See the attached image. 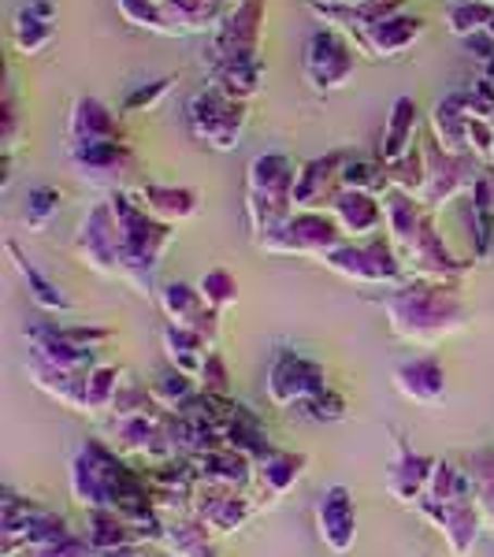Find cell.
I'll use <instances>...</instances> for the list:
<instances>
[{
	"instance_id": "cell-47",
	"label": "cell",
	"mask_w": 494,
	"mask_h": 557,
	"mask_svg": "<svg viewBox=\"0 0 494 557\" xmlns=\"http://www.w3.org/2000/svg\"><path fill=\"white\" fill-rule=\"evenodd\" d=\"M149 391H152V401L164 412H178L201 386H197V380H190V375L175 372V368H164V372L149 383Z\"/></svg>"
},
{
	"instance_id": "cell-46",
	"label": "cell",
	"mask_w": 494,
	"mask_h": 557,
	"mask_svg": "<svg viewBox=\"0 0 494 557\" xmlns=\"http://www.w3.org/2000/svg\"><path fill=\"white\" fill-rule=\"evenodd\" d=\"M64 209V194L57 190V186H30L23 197V227L30 231V235H45V231L52 227V220L60 215Z\"/></svg>"
},
{
	"instance_id": "cell-4",
	"label": "cell",
	"mask_w": 494,
	"mask_h": 557,
	"mask_svg": "<svg viewBox=\"0 0 494 557\" xmlns=\"http://www.w3.org/2000/svg\"><path fill=\"white\" fill-rule=\"evenodd\" d=\"M108 205H112L115 227H120V278H127L141 298H152V294H160L157 272L168 249L175 246V227L152 220L131 197V190L108 194Z\"/></svg>"
},
{
	"instance_id": "cell-5",
	"label": "cell",
	"mask_w": 494,
	"mask_h": 557,
	"mask_svg": "<svg viewBox=\"0 0 494 557\" xmlns=\"http://www.w3.org/2000/svg\"><path fill=\"white\" fill-rule=\"evenodd\" d=\"M294 183L298 164L286 152H260L246 168V220L254 242H264L294 215Z\"/></svg>"
},
{
	"instance_id": "cell-57",
	"label": "cell",
	"mask_w": 494,
	"mask_h": 557,
	"mask_svg": "<svg viewBox=\"0 0 494 557\" xmlns=\"http://www.w3.org/2000/svg\"><path fill=\"white\" fill-rule=\"evenodd\" d=\"M469 152L480 164H494V123L491 120H469Z\"/></svg>"
},
{
	"instance_id": "cell-32",
	"label": "cell",
	"mask_w": 494,
	"mask_h": 557,
	"mask_svg": "<svg viewBox=\"0 0 494 557\" xmlns=\"http://www.w3.org/2000/svg\"><path fill=\"white\" fill-rule=\"evenodd\" d=\"M417 146H420V108L412 97H398L387 112V127L380 134L375 157H380L383 164H394V160H402Z\"/></svg>"
},
{
	"instance_id": "cell-2",
	"label": "cell",
	"mask_w": 494,
	"mask_h": 557,
	"mask_svg": "<svg viewBox=\"0 0 494 557\" xmlns=\"http://www.w3.org/2000/svg\"><path fill=\"white\" fill-rule=\"evenodd\" d=\"M387 317V327L409 346H439L443 338L469 327L472 309L461 298V283H431L409 278L375 301Z\"/></svg>"
},
{
	"instance_id": "cell-45",
	"label": "cell",
	"mask_w": 494,
	"mask_h": 557,
	"mask_svg": "<svg viewBox=\"0 0 494 557\" xmlns=\"http://www.w3.org/2000/svg\"><path fill=\"white\" fill-rule=\"evenodd\" d=\"M123 380H127V375H123L120 364L101 361L97 368H89V375H86V417H104V412H112L115 394H120Z\"/></svg>"
},
{
	"instance_id": "cell-63",
	"label": "cell",
	"mask_w": 494,
	"mask_h": 557,
	"mask_svg": "<svg viewBox=\"0 0 494 557\" xmlns=\"http://www.w3.org/2000/svg\"><path fill=\"white\" fill-rule=\"evenodd\" d=\"M491 123H494V120H491Z\"/></svg>"
},
{
	"instance_id": "cell-40",
	"label": "cell",
	"mask_w": 494,
	"mask_h": 557,
	"mask_svg": "<svg viewBox=\"0 0 494 557\" xmlns=\"http://www.w3.org/2000/svg\"><path fill=\"white\" fill-rule=\"evenodd\" d=\"M264 509V502L257 498V491H227L220 498V506L201 520L212 535H238L242 528L254 524V517Z\"/></svg>"
},
{
	"instance_id": "cell-54",
	"label": "cell",
	"mask_w": 494,
	"mask_h": 557,
	"mask_svg": "<svg viewBox=\"0 0 494 557\" xmlns=\"http://www.w3.org/2000/svg\"><path fill=\"white\" fill-rule=\"evenodd\" d=\"M0 115H4V131H0V152H12L20 149V131H23V112H20V94L15 86H4V104H0Z\"/></svg>"
},
{
	"instance_id": "cell-58",
	"label": "cell",
	"mask_w": 494,
	"mask_h": 557,
	"mask_svg": "<svg viewBox=\"0 0 494 557\" xmlns=\"http://www.w3.org/2000/svg\"><path fill=\"white\" fill-rule=\"evenodd\" d=\"M23 557H94V546H89L83 535H71V539H64V543L45 546V550H34V554H23Z\"/></svg>"
},
{
	"instance_id": "cell-11",
	"label": "cell",
	"mask_w": 494,
	"mask_h": 557,
	"mask_svg": "<svg viewBox=\"0 0 494 557\" xmlns=\"http://www.w3.org/2000/svg\"><path fill=\"white\" fill-rule=\"evenodd\" d=\"M420 146H424L428 175H424V190L417 194V201L431 212L457 201V197H469L472 186L480 183L483 168H487L476 157H454V152H446L435 138L420 141Z\"/></svg>"
},
{
	"instance_id": "cell-55",
	"label": "cell",
	"mask_w": 494,
	"mask_h": 557,
	"mask_svg": "<svg viewBox=\"0 0 494 557\" xmlns=\"http://www.w3.org/2000/svg\"><path fill=\"white\" fill-rule=\"evenodd\" d=\"M175 78H152V83H138L131 89L127 97H123V112H149V108H157L164 101L168 94H172Z\"/></svg>"
},
{
	"instance_id": "cell-36",
	"label": "cell",
	"mask_w": 494,
	"mask_h": 557,
	"mask_svg": "<svg viewBox=\"0 0 494 557\" xmlns=\"http://www.w3.org/2000/svg\"><path fill=\"white\" fill-rule=\"evenodd\" d=\"M4 249H8V257H12V268H15V272H20L23 286H26V294H30V301L38 305L41 312H60V317H64V312L75 309V301H71L67 294L60 290V286L41 272V268H34L30 260L23 257L20 242H8Z\"/></svg>"
},
{
	"instance_id": "cell-16",
	"label": "cell",
	"mask_w": 494,
	"mask_h": 557,
	"mask_svg": "<svg viewBox=\"0 0 494 557\" xmlns=\"http://www.w3.org/2000/svg\"><path fill=\"white\" fill-rule=\"evenodd\" d=\"M108 446L115 454L138 457L146 465H160V461H172V443L164 435V412L160 417H112V428H108Z\"/></svg>"
},
{
	"instance_id": "cell-9",
	"label": "cell",
	"mask_w": 494,
	"mask_h": 557,
	"mask_svg": "<svg viewBox=\"0 0 494 557\" xmlns=\"http://www.w3.org/2000/svg\"><path fill=\"white\" fill-rule=\"evenodd\" d=\"M346 235L331 212H294L280 231H272L264 242H257L260 253L272 257H309L323 260L328 253H335L338 246H346Z\"/></svg>"
},
{
	"instance_id": "cell-64",
	"label": "cell",
	"mask_w": 494,
	"mask_h": 557,
	"mask_svg": "<svg viewBox=\"0 0 494 557\" xmlns=\"http://www.w3.org/2000/svg\"><path fill=\"white\" fill-rule=\"evenodd\" d=\"M491 168H494V164H491Z\"/></svg>"
},
{
	"instance_id": "cell-59",
	"label": "cell",
	"mask_w": 494,
	"mask_h": 557,
	"mask_svg": "<svg viewBox=\"0 0 494 557\" xmlns=\"http://www.w3.org/2000/svg\"><path fill=\"white\" fill-rule=\"evenodd\" d=\"M476 502H480L483 517H487V528H494V483H480V491H476Z\"/></svg>"
},
{
	"instance_id": "cell-61",
	"label": "cell",
	"mask_w": 494,
	"mask_h": 557,
	"mask_svg": "<svg viewBox=\"0 0 494 557\" xmlns=\"http://www.w3.org/2000/svg\"><path fill=\"white\" fill-rule=\"evenodd\" d=\"M309 4H335V8H349V4H365V0H309Z\"/></svg>"
},
{
	"instance_id": "cell-27",
	"label": "cell",
	"mask_w": 494,
	"mask_h": 557,
	"mask_svg": "<svg viewBox=\"0 0 494 557\" xmlns=\"http://www.w3.org/2000/svg\"><path fill=\"white\" fill-rule=\"evenodd\" d=\"M431 472H435V457L417 454L406 438H398V457H394L391 472H387V494L398 506L417 509V502L424 498Z\"/></svg>"
},
{
	"instance_id": "cell-48",
	"label": "cell",
	"mask_w": 494,
	"mask_h": 557,
	"mask_svg": "<svg viewBox=\"0 0 494 557\" xmlns=\"http://www.w3.org/2000/svg\"><path fill=\"white\" fill-rule=\"evenodd\" d=\"M291 417L305 420V424H338V420L349 417V401H346V394H338L335 386H328V391H320L317 398L294 406Z\"/></svg>"
},
{
	"instance_id": "cell-22",
	"label": "cell",
	"mask_w": 494,
	"mask_h": 557,
	"mask_svg": "<svg viewBox=\"0 0 494 557\" xmlns=\"http://www.w3.org/2000/svg\"><path fill=\"white\" fill-rule=\"evenodd\" d=\"M406 4L409 0H365V4H349V8H335V4H309V8L320 23H328L331 30L346 34V38L354 41V38H361V34L372 30V26L402 15L406 12Z\"/></svg>"
},
{
	"instance_id": "cell-56",
	"label": "cell",
	"mask_w": 494,
	"mask_h": 557,
	"mask_svg": "<svg viewBox=\"0 0 494 557\" xmlns=\"http://www.w3.org/2000/svg\"><path fill=\"white\" fill-rule=\"evenodd\" d=\"M197 386H201L205 394H215V398H231V372H227V361H223V354H212L205 357V368L201 375H197Z\"/></svg>"
},
{
	"instance_id": "cell-3",
	"label": "cell",
	"mask_w": 494,
	"mask_h": 557,
	"mask_svg": "<svg viewBox=\"0 0 494 557\" xmlns=\"http://www.w3.org/2000/svg\"><path fill=\"white\" fill-rule=\"evenodd\" d=\"M383 215H387V242L406 264L409 278H431V283H461L472 272L469 257H457L446 238L435 227V212L412 201L409 194L391 190L383 197Z\"/></svg>"
},
{
	"instance_id": "cell-15",
	"label": "cell",
	"mask_w": 494,
	"mask_h": 557,
	"mask_svg": "<svg viewBox=\"0 0 494 557\" xmlns=\"http://www.w3.org/2000/svg\"><path fill=\"white\" fill-rule=\"evenodd\" d=\"M157 301H160V312H164L168 323L194 331V335H201L205 343L215 349V343H220V331H223V317L212 309L209 301H205V294L197 290V286L172 278V283L160 286Z\"/></svg>"
},
{
	"instance_id": "cell-1",
	"label": "cell",
	"mask_w": 494,
	"mask_h": 557,
	"mask_svg": "<svg viewBox=\"0 0 494 557\" xmlns=\"http://www.w3.org/2000/svg\"><path fill=\"white\" fill-rule=\"evenodd\" d=\"M71 494L78 509L120 513L146 546H160L164 517L152 506V483L146 469H131L127 457L115 454L104 438H86L71 454Z\"/></svg>"
},
{
	"instance_id": "cell-21",
	"label": "cell",
	"mask_w": 494,
	"mask_h": 557,
	"mask_svg": "<svg viewBox=\"0 0 494 557\" xmlns=\"http://www.w3.org/2000/svg\"><path fill=\"white\" fill-rule=\"evenodd\" d=\"M23 338H26V346H30V357H38L45 364L71 368V372H89V368L101 364V354H97V349H83V346L67 343L52 320L30 323V327L23 331Z\"/></svg>"
},
{
	"instance_id": "cell-44",
	"label": "cell",
	"mask_w": 494,
	"mask_h": 557,
	"mask_svg": "<svg viewBox=\"0 0 494 557\" xmlns=\"http://www.w3.org/2000/svg\"><path fill=\"white\" fill-rule=\"evenodd\" d=\"M343 190H361L372 197H387L391 194V175L387 164L380 157H357L349 152L346 168H343Z\"/></svg>"
},
{
	"instance_id": "cell-17",
	"label": "cell",
	"mask_w": 494,
	"mask_h": 557,
	"mask_svg": "<svg viewBox=\"0 0 494 557\" xmlns=\"http://www.w3.org/2000/svg\"><path fill=\"white\" fill-rule=\"evenodd\" d=\"M417 513L446 539L454 557H469L476 550V543H480L483 528H487V517H483L480 502H446V506L420 502Z\"/></svg>"
},
{
	"instance_id": "cell-31",
	"label": "cell",
	"mask_w": 494,
	"mask_h": 557,
	"mask_svg": "<svg viewBox=\"0 0 494 557\" xmlns=\"http://www.w3.org/2000/svg\"><path fill=\"white\" fill-rule=\"evenodd\" d=\"M57 41V4L52 0H26L12 20V45L23 57H41Z\"/></svg>"
},
{
	"instance_id": "cell-19",
	"label": "cell",
	"mask_w": 494,
	"mask_h": 557,
	"mask_svg": "<svg viewBox=\"0 0 494 557\" xmlns=\"http://www.w3.org/2000/svg\"><path fill=\"white\" fill-rule=\"evenodd\" d=\"M312 520H317V535L331 554H349L357 546V506L354 494L343 483L323 487L317 506H312Z\"/></svg>"
},
{
	"instance_id": "cell-10",
	"label": "cell",
	"mask_w": 494,
	"mask_h": 557,
	"mask_svg": "<svg viewBox=\"0 0 494 557\" xmlns=\"http://www.w3.org/2000/svg\"><path fill=\"white\" fill-rule=\"evenodd\" d=\"M328 368L320 361H312V357L298 354V349L291 346H280L272 357V364H268V375H264V394L268 401H272L275 409H286L291 412L294 406H301V401L317 398L320 391H328Z\"/></svg>"
},
{
	"instance_id": "cell-28",
	"label": "cell",
	"mask_w": 494,
	"mask_h": 557,
	"mask_svg": "<svg viewBox=\"0 0 494 557\" xmlns=\"http://www.w3.org/2000/svg\"><path fill=\"white\" fill-rule=\"evenodd\" d=\"M394 391L412 406H439L446 398V368L439 357H412L394 368Z\"/></svg>"
},
{
	"instance_id": "cell-12",
	"label": "cell",
	"mask_w": 494,
	"mask_h": 557,
	"mask_svg": "<svg viewBox=\"0 0 494 557\" xmlns=\"http://www.w3.org/2000/svg\"><path fill=\"white\" fill-rule=\"evenodd\" d=\"M357 71V52H354V41L346 34L331 30H312L309 41H305V52H301V75L317 94H335L343 89Z\"/></svg>"
},
{
	"instance_id": "cell-43",
	"label": "cell",
	"mask_w": 494,
	"mask_h": 557,
	"mask_svg": "<svg viewBox=\"0 0 494 557\" xmlns=\"http://www.w3.org/2000/svg\"><path fill=\"white\" fill-rule=\"evenodd\" d=\"M83 539L94 550H112V546H146L141 535L123 520L120 513H108V509H97V513H86V532Z\"/></svg>"
},
{
	"instance_id": "cell-34",
	"label": "cell",
	"mask_w": 494,
	"mask_h": 557,
	"mask_svg": "<svg viewBox=\"0 0 494 557\" xmlns=\"http://www.w3.org/2000/svg\"><path fill=\"white\" fill-rule=\"evenodd\" d=\"M469 104H465V94L454 89L450 97H443L435 108H431V138L439 141L446 152L454 157H472L469 152Z\"/></svg>"
},
{
	"instance_id": "cell-6",
	"label": "cell",
	"mask_w": 494,
	"mask_h": 557,
	"mask_svg": "<svg viewBox=\"0 0 494 557\" xmlns=\"http://www.w3.org/2000/svg\"><path fill=\"white\" fill-rule=\"evenodd\" d=\"M186 127L194 141L209 146L212 152H235L249 127V104L215 86H205L186 101Z\"/></svg>"
},
{
	"instance_id": "cell-24",
	"label": "cell",
	"mask_w": 494,
	"mask_h": 557,
	"mask_svg": "<svg viewBox=\"0 0 494 557\" xmlns=\"http://www.w3.org/2000/svg\"><path fill=\"white\" fill-rule=\"evenodd\" d=\"M331 220L343 227V235L349 242L361 238H375L383 227H387V215H383V197L361 194V190H343L335 201L328 205Z\"/></svg>"
},
{
	"instance_id": "cell-49",
	"label": "cell",
	"mask_w": 494,
	"mask_h": 557,
	"mask_svg": "<svg viewBox=\"0 0 494 557\" xmlns=\"http://www.w3.org/2000/svg\"><path fill=\"white\" fill-rule=\"evenodd\" d=\"M494 4L487 0H457V4L446 8V30L454 34V38H476V34L487 30V20H491Z\"/></svg>"
},
{
	"instance_id": "cell-38",
	"label": "cell",
	"mask_w": 494,
	"mask_h": 557,
	"mask_svg": "<svg viewBox=\"0 0 494 557\" xmlns=\"http://www.w3.org/2000/svg\"><path fill=\"white\" fill-rule=\"evenodd\" d=\"M160 346H164L168 368L190 375V380L201 375L205 357L212 354V346L205 343L201 335H194V331H186V327H175V323H164V331H160Z\"/></svg>"
},
{
	"instance_id": "cell-26",
	"label": "cell",
	"mask_w": 494,
	"mask_h": 557,
	"mask_svg": "<svg viewBox=\"0 0 494 557\" xmlns=\"http://www.w3.org/2000/svg\"><path fill=\"white\" fill-rule=\"evenodd\" d=\"M305 472H309V457L275 446L264 461H257V498L264 502V506H280V502L291 498V491L305 480Z\"/></svg>"
},
{
	"instance_id": "cell-41",
	"label": "cell",
	"mask_w": 494,
	"mask_h": 557,
	"mask_svg": "<svg viewBox=\"0 0 494 557\" xmlns=\"http://www.w3.org/2000/svg\"><path fill=\"white\" fill-rule=\"evenodd\" d=\"M264 75H268V64H264V57H257V60H238V64H223L209 71L205 78H209V86L223 89L227 97L249 104L260 89H264Z\"/></svg>"
},
{
	"instance_id": "cell-50",
	"label": "cell",
	"mask_w": 494,
	"mask_h": 557,
	"mask_svg": "<svg viewBox=\"0 0 494 557\" xmlns=\"http://www.w3.org/2000/svg\"><path fill=\"white\" fill-rule=\"evenodd\" d=\"M115 8H120L123 20L131 26H138V30H149V34H157V38H178L175 26L168 23L164 8H160V0H115Z\"/></svg>"
},
{
	"instance_id": "cell-42",
	"label": "cell",
	"mask_w": 494,
	"mask_h": 557,
	"mask_svg": "<svg viewBox=\"0 0 494 557\" xmlns=\"http://www.w3.org/2000/svg\"><path fill=\"white\" fill-rule=\"evenodd\" d=\"M476 491L480 487H476L469 469H457L450 461H435V472H431V483L420 502H435V506H446V502H476Z\"/></svg>"
},
{
	"instance_id": "cell-13",
	"label": "cell",
	"mask_w": 494,
	"mask_h": 557,
	"mask_svg": "<svg viewBox=\"0 0 494 557\" xmlns=\"http://www.w3.org/2000/svg\"><path fill=\"white\" fill-rule=\"evenodd\" d=\"M67 160L86 183L120 190L127 175L138 172V152L131 141H67Z\"/></svg>"
},
{
	"instance_id": "cell-7",
	"label": "cell",
	"mask_w": 494,
	"mask_h": 557,
	"mask_svg": "<svg viewBox=\"0 0 494 557\" xmlns=\"http://www.w3.org/2000/svg\"><path fill=\"white\" fill-rule=\"evenodd\" d=\"M320 264L357 286H383V290H394V286L409 283L406 264H402L398 253H394V246L383 235L346 242V246H338L335 253L323 257Z\"/></svg>"
},
{
	"instance_id": "cell-23",
	"label": "cell",
	"mask_w": 494,
	"mask_h": 557,
	"mask_svg": "<svg viewBox=\"0 0 494 557\" xmlns=\"http://www.w3.org/2000/svg\"><path fill=\"white\" fill-rule=\"evenodd\" d=\"M134 201L146 209L152 220L178 227V223H190L201 212V194L194 186H164V183H138L131 190Z\"/></svg>"
},
{
	"instance_id": "cell-8",
	"label": "cell",
	"mask_w": 494,
	"mask_h": 557,
	"mask_svg": "<svg viewBox=\"0 0 494 557\" xmlns=\"http://www.w3.org/2000/svg\"><path fill=\"white\" fill-rule=\"evenodd\" d=\"M264 0H242L227 12V20L220 23V30L209 38V49L201 57L205 75L223 64H238V60H257L260 41H264Z\"/></svg>"
},
{
	"instance_id": "cell-25",
	"label": "cell",
	"mask_w": 494,
	"mask_h": 557,
	"mask_svg": "<svg viewBox=\"0 0 494 557\" xmlns=\"http://www.w3.org/2000/svg\"><path fill=\"white\" fill-rule=\"evenodd\" d=\"M197 483H215V487L227 491H257V465L249 457H242L231 446H215V450H205L190 457Z\"/></svg>"
},
{
	"instance_id": "cell-18",
	"label": "cell",
	"mask_w": 494,
	"mask_h": 557,
	"mask_svg": "<svg viewBox=\"0 0 494 557\" xmlns=\"http://www.w3.org/2000/svg\"><path fill=\"white\" fill-rule=\"evenodd\" d=\"M349 152L335 149L328 157H312L298 164V183H294V212H328V205L343 194V168Z\"/></svg>"
},
{
	"instance_id": "cell-29",
	"label": "cell",
	"mask_w": 494,
	"mask_h": 557,
	"mask_svg": "<svg viewBox=\"0 0 494 557\" xmlns=\"http://www.w3.org/2000/svg\"><path fill=\"white\" fill-rule=\"evenodd\" d=\"M424 34H428V23L420 20V15L402 12L387 23L372 26V30L361 34V38H354V45L375 60H394V57H402V52H409Z\"/></svg>"
},
{
	"instance_id": "cell-53",
	"label": "cell",
	"mask_w": 494,
	"mask_h": 557,
	"mask_svg": "<svg viewBox=\"0 0 494 557\" xmlns=\"http://www.w3.org/2000/svg\"><path fill=\"white\" fill-rule=\"evenodd\" d=\"M157 401H152V391L146 383L138 380H123L120 394H115V406H112V417H160Z\"/></svg>"
},
{
	"instance_id": "cell-39",
	"label": "cell",
	"mask_w": 494,
	"mask_h": 557,
	"mask_svg": "<svg viewBox=\"0 0 494 557\" xmlns=\"http://www.w3.org/2000/svg\"><path fill=\"white\" fill-rule=\"evenodd\" d=\"M160 550L168 557H215V543H212V532L197 517H175V520H164Z\"/></svg>"
},
{
	"instance_id": "cell-37",
	"label": "cell",
	"mask_w": 494,
	"mask_h": 557,
	"mask_svg": "<svg viewBox=\"0 0 494 557\" xmlns=\"http://www.w3.org/2000/svg\"><path fill=\"white\" fill-rule=\"evenodd\" d=\"M223 446H231V450H238L242 457H249L254 465L264 461V457L275 450V443H272V435H268L260 412H254L249 406H238L235 420H231L227 431H223Z\"/></svg>"
},
{
	"instance_id": "cell-62",
	"label": "cell",
	"mask_w": 494,
	"mask_h": 557,
	"mask_svg": "<svg viewBox=\"0 0 494 557\" xmlns=\"http://www.w3.org/2000/svg\"><path fill=\"white\" fill-rule=\"evenodd\" d=\"M487 4H494V0H487Z\"/></svg>"
},
{
	"instance_id": "cell-14",
	"label": "cell",
	"mask_w": 494,
	"mask_h": 557,
	"mask_svg": "<svg viewBox=\"0 0 494 557\" xmlns=\"http://www.w3.org/2000/svg\"><path fill=\"white\" fill-rule=\"evenodd\" d=\"M75 253L94 275L101 278L120 275V227H115V215L108 201L94 205L83 215V223L75 231Z\"/></svg>"
},
{
	"instance_id": "cell-51",
	"label": "cell",
	"mask_w": 494,
	"mask_h": 557,
	"mask_svg": "<svg viewBox=\"0 0 494 557\" xmlns=\"http://www.w3.org/2000/svg\"><path fill=\"white\" fill-rule=\"evenodd\" d=\"M387 175H391V190L409 194L412 201H417V194L424 190V175H428L424 146H417L412 152H406L402 160H394V164H387Z\"/></svg>"
},
{
	"instance_id": "cell-30",
	"label": "cell",
	"mask_w": 494,
	"mask_h": 557,
	"mask_svg": "<svg viewBox=\"0 0 494 557\" xmlns=\"http://www.w3.org/2000/svg\"><path fill=\"white\" fill-rule=\"evenodd\" d=\"M86 375L89 372H71V368L45 364L38 357L26 361V380H30L45 398H52L57 406H64L78 417H86Z\"/></svg>"
},
{
	"instance_id": "cell-33",
	"label": "cell",
	"mask_w": 494,
	"mask_h": 557,
	"mask_svg": "<svg viewBox=\"0 0 494 557\" xmlns=\"http://www.w3.org/2000/svg\"><path fill=\"white\" fill-rule=\"evenodd\" d=\"M67 141H127L120 115L97 97H78L67 112Z\"/></svg>"
},
{
	"instance_id": "cell-35",
	"label": "cell",
	"mask_w": 494,
	"mask_h": 557,
	"mask_svg": "<svg viewBox=\"0 0 494 557\" xmlns=\"http://www.w3.org/2000/svg\"><path fill=\"white\" fill-rule=\"evenodd\" d=\"M160 8H164L178 38H186V34H209L212 38L231 12V4H223V0H160Z\"/></svg>"
},
{
	"instance_id": "cell-52",
	"label": "cell",
	"mask_w": 494,
	"mask_h": 557,
	"mask_svg": "<svg viewBox=\"0 0 494 557\" xmlns=\"http://www.w3.org/2000/svg\"><path fill=\"white\" fill-rule=\"evenodd\" d=\"M197 290L205 294V301H209L220 317L238 305V278L231 275L227 268H209V272L197 278Z\"/></svg>"
},
{
	"instance_id": "cell-20",
	"label": "cell",
	"mask_w": 494,
	"mask_h": 557,
	"mask_svg": "<svg viewBox=\"0 0 494 557\" xmlns=\"http://www.w3.org/2000/svg\"><path fill=\"white\" fill-rule=\"evenodd\" d=\"M71 535L75 532L67 528L64 517L38 506L30 517H23L20 524L0 528V557H23V554L45 550V546H57Z\"/></svg>"
},
{
	"instance_id": "cell-60",
	"label": "cell",
	"mask_w": 494,
	"mask_h": 557,
	"mask_svg": "<svg viewBox=\"0 0 494 557\" xmlns=\"http://www.w3.org/2000/svg\"><path fill=\"white\" fill-rule=\"evenodd\" d=\"M146 546H112V550H94V557H141Z\"/></svg>"
}]
</instances>
